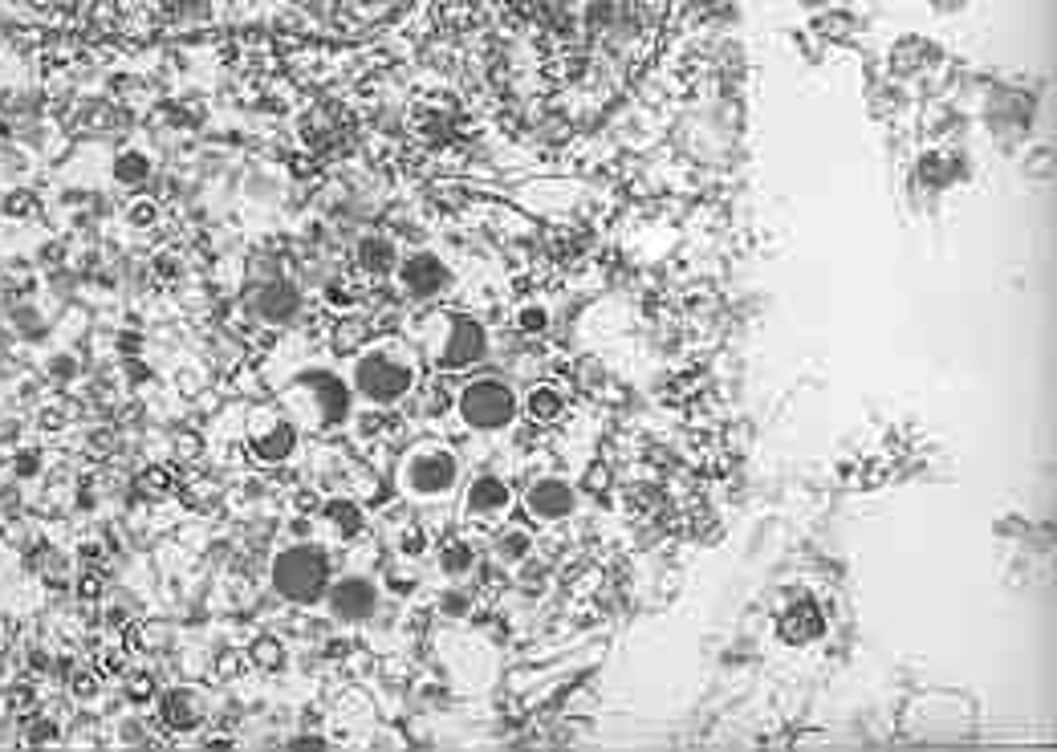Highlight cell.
<instances>
[{
	"instance_id": "obj_1",
	"label": "cell",
	"mask_w": 1057,
	"mask_h": 752,
	"mask_svg": "<svg viewBox=\"0 0 1057 752\" xmlns=\"http://www.w3.org/2000/svg\"><path fill=\"white\" fill-rule=\"evenodd\" d=\"M419 383V370H415V358L403 354L399 346H370L354 358L350 366V387H354V399L370 403V407H395L403 403Z\"/></svg>"
},
{
	"instance_id": "obj_2",
	"label": "cell",
	"mask_w": 1057,
	"mask_h": 752,
	"mask_svg": "<svg viewBox=\"0 0 1057 752\" xmlns=\"http://www.w3.org/2000/svg\"><path fill=\"white\" fill-rule=\"evenodd\" d=\"M269 582L293 606H318L334 582V561L318 541H293L273 553Z\"/></svg>"
},
{
	"instance_id": "obj_3",
	"label": "cell",
	"mask_w": 1057,
	"mask_h": 752,
	"mask_svg": "<svg viewBox=\"0 0 1057 752\" xmlns=\"http://www.w3.org/2000/svg\"><path fill=\"white\" fill-rule=\"evenodd\" d=\"M289 399L305 407V419L314 427H338L354 411V387L334 370H305L301 379H293Z\"/></svg>"
},
{
	"instance_id": "obj_4",
	"label": "cell",
	"mask_w": 1057,
	"mask_h": 752,
	"mask_svg": "<svg viewBox=\"0 0 1057 752\" xmlns=\"http://www.w3.org/2000/svg\"><path fill=\"white\" fill-rule=\"evenodd\" d=\"M456 411L472 431H501L517 419V395L505 379H472L456 395Z\"/></svg>"
},
{
	"instance_id": "obj_5",
	"label": "cell",
	"mask_w": 1057,
	"mask_h": 752,
	"mask_svg": "<svg viewBox=\"0 0 1057 752\" xmlns=\"http://www.w3.org/2000/svg\"><path fill=\"white\" fill-rule=\"evenodd\" d=\"M460 484V460L456 452L440 448V444H423L411 448L403 460V488L419 500H440Z\"/></svg>"
},
{
	"instance_id": "obj_6",
	"label": "cell",
	"mask_w": 1057,
	"mask_h": 752,
	"mask_svg": "<svg viewBox=\"0 0 1057 752\" xmlns=\"http://www.w3.org/2000/svg\"><path fill=\"white\" fill-rule=\"evenodd\" d=\"M244 440H248V456H253L257 464L277 468V464H285V460L297 456V448H301V427L289 415L261 411V415H253V423H248Z\"/></svg>"
},
{
	"instance_id": "obj_7",
	"label": "cell",
	"mask_w": 1057,
	"mask_h": 752,
	"mask_svg": "<svg viewBox=\"0 0 1057 752\" xmlns=\"http://www.w3.org/2000/svg\"><path fill=\"white\" fill-rule=\"evenodd\" d=\"M322 602H326V610L338 622L358 626V622H370V618L379 614V586L370 582L366 574H342V578L330 582V590H326Z\"/></svg>"
},
{
	"instance_id": "obj_8",
	"label": "cell",
	"mask_w": 1057,
	"mask_h": 752,
	"mask_svg": "<svg viewBox=\"0 0 1057 752\" xmlns=\"http://www.w3.org/2000/svg\"><path fill=\"white\" fill-rule=\"evenodd\" d=\"M484 350H488L484 326L476 318H468V313H456V318H448L444 342L435 350V366L440 370H468L484 358Z\"/></svg>"
},
{
	"instance_id": "obj_9",
	"label": "cell",
	"mask_w": 1057,
	"mask_h": 752,
	"mask_svg": "<svg viewBox=\"0 0 1057 752\" xmlns=\"http://www.w3.org/2000/svg\"><path fill=\"white\" fill-rule=\"evenodd\" d=\"M244 305H248V313H253L257 322L285 326V322L297 318V309H301V289L289 277H265V281H257L253 289H248Z\"/></svg>"
},
{
	"instance_id": "obj_10",
	"label": "cell",
	"mask_w": 1057,
	"mask_h": 752,
	"mask_svg": "<svg viewBox=\"0 0 1057 752\" xmlns=\"http://www.w3.org/2000/svg\"><path fill=\"white\" fill-rule=\"evenodd\" d=\"M395 277H399V285H403V289H407L415 301H431V297H440V293L448 289V281H452V273H448L444 257H435L431 248H415V253L399 257V265H395Z\"/></svg>"
},
{
	"instance_id": "obj_11",
	"label": "cell",
	"mask_w": 1057,
	"mask_h": 752,
	"mask_svg": "<svg viewBox=\"0 0 1057 752\" xmlns=\"http://www.w3.org/2000/svg\"><path fill=\"white\" fill-rule=\"evenodd\" d=\"M525 505H529V513H533L537 521H562V517H570V513H574L578 496H574V488H570L566 480H557V476H541V480H533V484H529V492H525Z\"/></svg>"
},
{
	"instance_id": "obj_12",
	"label": "cell",
	"mask_w": 1057,
	"mask_h": 752,
	"mask_svg": "<svg viewBox=\"0 0 1057 752\" xmlns=\"http://www.w3.org/2000/svg\"><path fill=\"white\" fill-rule=\"evenodd\" d=\"M155 712H159L163 728H171V732H196L204 720V704L192 687H167V692H159Z\"/></svg>"
},
{
	"instance_id": "obj_13",
	"label": "cell",
	"mask_w": 1057,
	"mask_h": 752,
	"mask_svg": "<svg viewBox=\"0 0 1057 752\" xmlns=\"http://www.w3.org/2000/svg\"><path fill=\"white\" fill-rule=\"evenodd\" d=\"M354 265H358V273H366V277H387V273H395V265H399V248H395V240L383 236V232H366V236H358V244H354Z\"/></svg>"
},
{
	"instance_id": "obj_14",
	"label": "cell",
	"mask_w": 1057,
	"mask_h": 752,
	"mask_svg": "<svg viewBox=\"0 0 1057 752\" xmlns=\"http://www.w3.org/2000/svg\"><path fill=\"white\" fill-rule=\"evenodd\" d=\"M781 639L785 643H793V647H801V643H814L822 631H826V622H822V606L818 602H810V598H801V602H793L785 614H781Z\"/></svg>"
},
{
	"instance_id": "obj_15",
	"label": "cell",
	"mask_w": 1057,
	"mask_h": 752,
	"mask_svg": "<svg viewBox=\"0 0 1057 752\" xmlns=\"http://www.w3.org/2000/svg\"><path fill=\"white\" fill-rule=\"evenodd\" d=\"M509 500H513V492L501 476H476L468 488V513L472 517H496V513L509 509Z\"/></svg>"
},
{
	"instance_id": "obj_16",
	"label": "cell",
	"mask_w": 1057,
	"mask_h": 752,
	"mask_svg": "<svg viewBox=\"0 0 1057 752\" xmlns=\"http://www.w3.org/2000/svg\"><path fill=\"white\" fill-rule=\"evenodd\" d=\"M322 517L330 521V529H334L338 541H354V537H362V529H366V513L358 509V500H346V496L326 500V505H322Z\"/></svg>"
},
{
	"instance_id": "obj_17",
	"label": "cell",
	"mask_w": 1057,
	"mask_h": 752,
	"mask_svg": "<svg viewBox=\"0 0 1057 752\" xmlns=\"http://www.w3.org/2000/svg\"><path fill=\"white\" fill-rule=\"evenodd\" d=\"M525 411H529V419H537V423H553V419H562V411H566V395L557 391L553 383H537V387L525 395Z\"/></svg>"
},
{
	"instance_id": "obj_18",
	"label": "cell",
	"mask_w": 1057,
	"mask_h": 752,
	"mask_svg": "<svg viewBox=\"0 0 1057 752\" xmlns=\"http://www.w3.org/2000/svg\"><path fill=\"white\" fill-rule=\"evenodd\" d=\"M472 566H476V557H472V545L468 541H448L440 549V570H444V578H464Z\"/></svg>"
},
{
	"instance_id": "obj_19",
	"label": "cell",
	"mask_w": 1057,
	"mask_h": 752,
	"mask_svg": "<svg viewBox=\"0 0 1057 752\" xmlns=\"http://www.w3.org/2000/svg\"><path fill=\"white\" fill-rule=\"evenodd\" d=\"M147 175H151V163H147L139 151L118 155V163H114V179H118L122 187H139V183H147Z\"/></svg>"
},
{
	"instance_id": "obj_20",
	"label": "cell",
	"mask_w": 1057,
	"mask_h": 752,
	"mask_svg": "<svg viewBox=\"0 0 1057 752\" xmlns=\"http://www.w3.org/2000/svg\"><path fill=\"white\" fill-rule=\"evenodd\" d=\"M248 655H253V663H257V667H265V671H281V667H285V647H281L273 635H261V639H253V647H248Z\"/></svg>"
},
{
	"instance_id": "obj_21",
	"label": "cell",
	"mask_w": 1057,
	"mask_h": 752,
	"mask_svg": "<svg viewBox=\"0 0 1057 752\" xmlns=\"http://www.w3.org/2000/svg\"><path fill=\"white\" fill-rule=\"evenodd\" d=\"M102 696V671H78L70 679V700L78 704H94Z\"/></svg>"
},
{
	"instance_id": "obj_22",
	"label": "cell",
	"mask_w": 1057,
	"mask_h": 752,
	"mask_svg": "<svg viewBox=\"0 0 1057 752\" xmlns=\"http://www.w3.org/2000/svg\"><path fill=\"white\" fill-rule=\"evenodd\" d=\"M41 468H45V452H41V448H21V452L13 456V476H17V480H33V476H41Z\"/></svg>"
},
{
	"instance_id": "obj_23",
	"label": "cell",
	"mask_w": 1057,
	"mask_h": 752,
	"mask_svg": "<svg viewBox=\"0 0 1057 752\" xmlns=\"http://www.w3.org/2000/svg\"><path fill=\"white\" fill-rule=\"evenodd\" d=\"M155 679L151 675H143V671H135L131 679H127V700L131 704H155Z\"/></svg>"
},
{
	"instance_id": "obj_24",
	"label": "cell",
	"mask_w": 1057,
	"mask_h": 752,
	"mask_svg": "<svg viewBox=\"0 0 1057 752\" xmlns=\"http://www.w3.org/2000/svg\"><path fill=\"white\" fill-rule=\"evenodd\" d=\"M33 704H37V687H29V683H13L9 692H5V708L9 712H33Z\"/></svg>"
},
{
	"instance_id": "obj_25",
	"label": "cell",
	"mask_w": 1057,
	"mask_h": 752,
	"mask_svg": "<svg viewBox=\"0 0 1057 752\" xmlns=\"http://www.w3.org/2000/svg\"><path fill=\"white\" fill-rule=\"evenodd\" d=\"M25 740H29V744H49V740H61V728H57V720H49V716H33Z\"/></svg>"
},
{
	"instance_id": "obj_26",
	"label": "cell",
	"mask_w": 1057,
	"mask_h": 752,
	"mask_svg": "<svg viewBox=\"0 0 1057 752\" xmlns=\"http://www.w3.org/2000/svg\"><path fill=\"white\" fill-rule=\"evenodd\" d=\"M326 301H330L334 309H350V305H354V289H350L346 281H330V285H326Z\"/></svg>"
},
{
	"instance_id": "obj_27",
	"label": "cell",
	"mask_w": 1057,
	"mask_h": 752,
	"mask_svg": "<svg viewBox=\"0 0 1057 752\" xmlns=\"http://www.w3.org/2000/svg\"><path fill=\"white\" fill-rule=\"evenodd\" d=\"M175 480H171V472L167 468H147V476H143V488L151 492V496H159V492H167Z\"/></svg>"
},
{
	"instance_id": "obj_28",
	"label": "cell",
	"mask_w": 1057,
	"mask_h": 752,
	"mask_svg": "<svg viewBox=\"0 0 1057 752\" xmlns=\"http://www.w3.org/2000/svg\"><path fill=\"white\" fill-rule=\"evenodd\" d=\"M49 374H53V379H74V374H78L74 354H53L49 358Z\"/></svg>"
},
{
	"instance_id": "obj_29",
	"label": "cell",
	"mask_w": 1057,
	"mask_h": 752,
	"mask_svg": "<svg viewBox=\"0 0 1057 752\" xmlns=\"http://www.w3.org/2000/svg\"><path fill=\"white\" fill-rule=\"evenodd\" d=\"M78 598L82 602H98L102 598V578L90 570V574H82V582H78Z\"/></svg>"
},
{
	"instance_id": "obj_30",
	"label": "cell",
	"mask_w": 1057,
	"mask_h": 752,
	"mask_svg": "<svg viewBox=\"0 0 1057 752\" xmlns=\"http://www.w3.org/2000/svg\"><path fill=\"white\" fill-rule=\"evenodd\" d=\"M525 549H529V537H521V533H509V537H505V545H501V557L517 561Z\"/></svg>"
},
{
	"instance_id": "obj_31",
	"label": "cell",
	"mask_w": 1057,
	"mask_h": 752,
	"mask_svg": "<svg viewBox=\"0 0 1057 752\" xmlns=\"http://www.w3.org/2000/svg\"><path fill=\"white\" fill-rule=\"evenodd\" d=\"M464 610H468V594L448 590V594H444V614H464Z\"/></svg>"
},
{
	"instance_id": "obj_32",
	"label": "cell",
	"mask_w": 1057,
	"mask_h": 752,
	"mask_svg": "<svg viewBox=\"0 0 1057 752\" xmlns=\"http://www.w3.org/2000/svg\"><path fill=\"white\" fill-rule=\"evenodd\" d=\"M37 423H41V431H61V427H66V415H61V411H41Z\"/></svg>"
},
{
	"instance_id": "obj_33",
	"label": "cell",
	"mask_w": 1057,
	"mask_h": 752,
	"mask_svg": "<svg viewBox=\"0 0 1057 752\" xmlns=\"http://www.w3.org/2000/svg\"><path fill=\"white\" fill-rule=\"evenodd\" d=\"M521 326H529V334H541L545 330V313L541 309H525L521 313Z\"/></svg>"
},
{
	"instance_id": "obj_34",
	"label": "cell",
	"mask_w": 1057,
	"mask_h": 752,
	"mask_svg": "<svg viewBox=\"0 0 1057 752\" xmlns=\"http://www.w3.org/2000/svg\"><path fill=\"white\" fill-rule=\"evenodd\" d=\"M155 273H159V277H175V273H179V261H175L171 253H167V257H155Z\"/></svg>"
},
{
	"instance_id": "obj_35",
	"label": "cell",
	"mask_w": 1057,
	"mask_h": 752,
	"mask_svg": "<svg viewBox=\"0 0 1057 752\" xmlns=\"http://www.w3.org/2000/svg\"><path fill=\"white\" fill-rule=\"evenodd\" d=\"M78 553H82V561H86V566H98V561H102V545H94V541H86Z\"/></svg>"
},
{
	"instance_id": "obj_36",
	"label": "cell",
	"mask_w": 1057,
	"mask_h": 752,
	"mask_svg": "<svg viewBox=\"0 0 1057 752\" xmlns=\"http://www.w3.org/2000/svg\"><path fill=\"white\" fill-rule=\"evenodd\" d=\"M131 220H135V224H147V220H151V208H147V204H139V208L131 212Z\"/></svg>"
},
{
	"instance_id": "obj_37",
	"label": "cell",
	"mask_w": 1057,
	"mask_h": 752,
	"mask_svg": "<svg viewBox=\"0 0 1057 752\" xmlns=\"http://www.w3.org/2000/svg\"><path fill=\"white\" fill-rule=\"evenodd\" d=\"M25 200H29V196H13V204H9V212H25V208H29Z\"/></svg>"
}]
</instances>
